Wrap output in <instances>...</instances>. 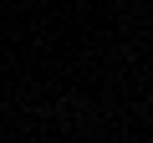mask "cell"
<instances>
[{"instance_id": "6da1fadb", "label": "cell", "mask_w": 153, "mask_h": 143, "mask_svg": "<svg viewBox=\"0 0 153 143\" xmlns=\"http://www.w3.org/2000/svg\"><path fill=\"white\" fill-rule=\"evenodd\" d=\"M148 10H153V0H148Z\"/></svg>"}]
</instances>
